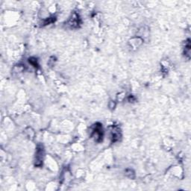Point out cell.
<instances>
[{
    "instance_id": "cell-1",
    "label": "cell",
    "mask_w": 191,
    "mask_h": 191,
    "mask_svg": "<svg viewBox=\"0 0 191 191\" xmlns=\"http://www.w3.org/2000/svg\"><path fill=\"white\" fill-rule=\"evenodd\" d=\"M43 156H44V150L42 145H38L37 148L36 154H35V166H40L43 164Z\"/></svg>"
},
{
    "instance_id": "cell-2",
    "label": "cell",
    "mask_w": 191,
    "mask_h": 191,
    "mask_svg": "<svg viewBox=\"0 0 191 191\" xmlns=\"http://www.w3.org/2000/svg\"><path fill=\"white\" fill-rule=\"evenodd\" d=\"M93 136L96 137L97 141H101L102 140V127L101 124L95 125V128L93 129Z\"/></svg>"
},
{
    "instance_id": "cell-3",
    "label": "cell",
    "mask_w": 191,
    "mask_h": 191,
    "mask_svg": "<svg viewBox=\"0 0 191 191\" xmlns=\"http://www.w3.org/2000/svg\"><path fill=\"white\" fill-rule=\"evenodd\" d=\"M68 23L71 28H78V25H79V17H78V14L74 13L73 16H72V17L70 18V20H69Z\"/></svg>"
},
{
    "instance_id": "cell-4",
    "label": "cell",
    "mask_w": 191,
    "mask_h": 191,
    "mask_svg": "<svg viewBox=\"0 0 191 191\" xmlns=\"http://www.w3.org/2000/svg\"><path fill=\"white\" fill-rule=\"evenodd\" d=\"M112 139H113V142L117 141L119 139H120V130H119L118 128L116 127H113V130H112Z\"/></svg>"
},
{
    "instance_id": "cell-5",
    "label": "cell",
    "mask_w": 191,
    "mask_h": 191,
    "mask_svg": "<svg viewBox=\"0 0 191 191\" xmlns=\"http://www.w3.org/2000/svg\"><path fill=\"white\" fill-rule=\"evenodd\" d=\"M125 175H126V176H128V178H135V173H134V171L132 170H125Z\"/></svg>"
},
{
    "instance_id": "cell-6",
    "label": "cell",
    "mask_w": 191,
    "mask_h": 191,
    "mask_svg": "<svg viewBox=\"0 0 191 191\" xmlns=\"http://www.w3.org/2000/svg\"><path fill=\"white\" fill-rule=\"evenodd\" d=\"M29 63H30L32 65H33L34 67H37V66H38V64H37V59H35V58H29Z\"/></svg>"
}]
</instances>
